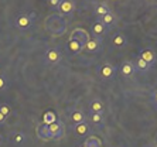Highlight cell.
Returning a JSON list of instances; mask_svg holds the SVG:
<instances>
[{
  "label": "cell",
  "mask_w": 157,
  "mask_h": 147,
  "mask_svg": "<svg viewBox=\"0 0 157 147\" xmlns=\"http://www.w3.org/2000/svg\"><path fill=\"white\" fill-rule=\"evenodd\" d=\"M156 109H157V105H156Z\"/></svg>",
  "instance_id": "cell-30"
},
{
  "label": "cell",
  "mask_w": 157,
  "mask_h": 147,
  "mask_svg": "<svg viewBox=\"0 0 157 147\" xmlns=\"http://www.w3.org/2000/svg\"><path fill=\"white\" fill-rule=\"evenodd\" d=\"M151 102H153L154 105H157V88L151 92Z\"/></svg>",
  "instance_id": "cell-26"
},
{
  "label": "cell",
  "mask_w": 157,
  "mask_h": 147,
  "mask_svg": "<svg viewBox=\"0 0 157 147\" xmlns=\"http://www.w3.org/2000/svg\"><path fill=\"white\" fill-rule=\"evenodd\" d=\"M72 130H74V133H75V136L84 137L89 133V123L85 120V122H82V123H79V125L72 126Z\"/></svg>",
  "instance_id": "cell-16"
},
{
  "label": "cell",
  "mask_w": 157,
  "mask_h": 147,
  "mask_svg": "<svg viewBox=\"0 0 157 147\" xmlns=\"http://www.w3.org/2000/svg\"><path fill=\"white\" fill-rule=\"evenodd\" d=\"M59 2H61V0H48L47 4L50 6V7H52V9H58Z\"/></svg>",
  "instance_id": "cell-25"
},
{
  "label": "cell",
  "mask_w": 157,
  "mask_h": 147,
  "mask_svg": "<svg viewBox=\"0 0 157 147\" xmlns=\"http://www.w3.org/2000/svg\"><path fill=\"white\" fill-rule=\"evenodd\" d=\"M110 10V7L108 6V3H105V2H101V3H95V6H94V14L96 16V18H101L103 17L105 14H108Z\"/></svg>",
  "instance_id": "cell-13"
},
{
  "label": "cell",
  "mask_w": 157,
  "mask_h": 147,
  "mask_svg": "<svg viewBox=\"0 0 157 147\" xmlns=\"http://www.w3.org/2000/svg\"><path fill=\"white\" fill-rule=\"evenodd\" d=\"M37 136L40 137L41 140H51V134H50L47 123H43V125H40L37 127Z\"/></svg>",
  "instance_id": "cell-19"
},
{
  "label": "cell",
  "mask_w": 157,
  "mask_h": 147,
  "mask_svg": "<svg viewBox=\"0 0 157 147\" xmlns=\"http://www.w3.org/2000/svg\"><path fill=\"white\" fill-rule=\"evenodd\" d=\"M47 126L50 134H51V139H61L64 134V127H62L61 122H51V123H47Z\"/></svg>",
  "instance_id": "cell-9"
},
{
  "label": "cell",
  "mask_w": 157,
  "mask_h": 147,
  "mask_svg": "<svg viewBox=\"0 0 157 147\" xmlns=\"http://www.w3.org/2000/svg\"><path fill=\"white\" fill-rule=\"evenodd\" d=\"M117 71L121 72V75L123 78H132V77H135V74H136L135 64L132 62V61H129V59L122 61L121 65L117 66Z\"/></svg>",
  "instance_id": "cell-4"
},
{
  "label": "cell",
  "mask_w": 157,
  "mask_h": 147,
  "mask_svg": "<svg viewBox=\"0 0 157 147\" xmlns=\"http://www.w3.org/2000/svg\"><path fill=\"white\" fill-rule=\"evenodd\" d=\"M58 11L61 16H72V13L75 11V2L61 0L58 6Z\"/></svg>",
  "instance_id": "cell-7"
},
{
  "label": "cell",
  "mask_w": 157,
  "mask_h": 147,
  "mask_svg": "<svg viewBox=\"0 0 157 147\" xmlns=\"http://www.w3.org/2000/svg\"><path fill=\"white\" fill-rule=\"evenodd\" d=\"M85 144H86L88 147H102V141H101L98 137H95V136L88 137L86 141H85Z\"/></svg>",
  "instance_id": "cell-22"
},
{
  "label": "cell",
  "mask_w": 157,
  "mask_h": 147,
  "mask_svg": "<svg viewBox=\"0 0 157 147\" xmlns=\"http://www.w3.org/2000/svg\"><path fill=\"white\" fill-rule=\"evenodd\" d=\"M108 31H109V30L106 28L99 20H95L91 27V33H92V36H94V38H99V40H103V36H106Z\"/></svg>",
  "instance_id": "cell-5"
},
{
  "label": "cell",
  "mask_w": 157,
  "mask_h": 147,
  "mask_svg": "<svg viewBox=\"0 0 157 147\" xmlns=\"http://www.w3.org/2000/svg\"><path fill=\"white\" fill-rule=\"evenodd\" d=\"M96 71H98V77L101 78L102 81H110V79L116 75L117 68L109 62H105V64H102V65H99Z\"/></svg>",
  "instance_id": "cell-1"
},
{
  "label": "cell",
  "mask_w": 157,
  "mask_h": 147,
  "mask_svg": "<svg viewBox=\"0 0 157 147\" xmlns=\"http://www.w3.org/2000/svg\"><path fill=\"white\" fill-rule=\"evenodd\" d=\"M71 38L72 40H77L78 43H81V44H86L88 41H89V38H91V36H89V33H88L86 30L84 28H75L71 33Z\"/></svg>",
  "instance_id": "cell-8"
},
{
  "label": "cell",
  "mask_w": 157,
  "mask_h": 147,
  "mask_svg": "<svg viewBox=\"0 0 157 147\" xmlns=\"http://www.w3.org/2000/svg\"><path fill=\"white\" fill-rule=\"evenodd\" d=\"M142 59H144L149 65H151L153 66L154 64H156V61H157V55H156V52L151 50V48H146V50H143L142 52H140V55H139Z\"/></svg>",
  "instance_id": "cell-12"
},
{
  "label": "cell",
  "mask_w": 157,
  "mask_h": 147,
  "mask_svg": "<svg viewBox=\"0 0 157 147\" xmlns=\"http://www.w3.org/2000/svg\"><path fill=\"white\" fill-rule=\"evenodd\" d=\"M68 116H70V122H71V125H79V123H82V122L86 120V118H85V115L84 112L81 109H72L68 113Z\"/></svg>",
  "instance_id": "cell-11"
},
{
  "label": "cell",
  "mask_w": 157,
  "mask_h": 147,
  "mask_svg": "<svg viewBox=\"0 0 157 147\" xmlns=\"http://www.w3.org/2000/svg\"><path fill=\"white\" fill-rule=\"evenodd\" d=\"M89 122H91L94 126H101L103 125V113H89Z\"/></svg>",
  "instance_id": "cell-21"
},
{
  "label": "cell",
  "mask_w": 157,
  "mask_h": 147,
  "mask_svg": "<svg viewBox=\"0 0 157 147\" xmlns=\"http://www.w3.org/2000/svg\"><path fill=\"white\" fill-rule=\"evenodd\" d=\"M89 113H103V109H105V105H103L102 99L95 98L89 102Z\"/></svg>",
  "instance_id": "cell-15"
},
{
  "label": "cell",
  "mask_w": 157,
  "mask_h": 147,
  "mask_svg": "<svg viewBox=\"0 0 157 147\" xmlns=\"http://www.w3.org/2000/svg\"><path fill=\"white\" fill-rule=\"evenodd\" d=\"M0 113L3 115L6 119H7L9 116L13 113V110H11V107L9 106L7 103H0Z\"/></svg>",
  "instance_id": "cell-23"
},
{
  "label": "cell",
  "mask_w": 157,
  "mask_h": 147,
  "mask_svg": "<svg viewBox=\"0 0 157 147\" xmlns=\"http://www.w3.org/2000/svg\"><path fill=\"white\" fill-rule=\"evenodd\" d=\"M102 48H103L102 47V40L91 37L89 41L84 45V51H88V52H91V54H95V52L102 51Z\"/></svg>",
  "instance_id": "cell-6"
},
{
  "label": "cell",
  "mask_w": 157,
  "mask_h": 147,
  "mask_svg": "<svg viewBox=\"0 0 157 147\" xmlns=\"http://www.w3.org/2000/svg\"><path fill=\"white\" fill-rule=\"evenodd\" d=\"M135 64V68H136V72H139V74H146L150 71V68H151V65H149V64L144 61V59H142L140 57H137L136 58V62Z\"/></svg>",
  "instance_id": "cell-18"
},
{
  "label": "cell",
  "mask_w": 157,
  "mask_h": 147,
  "mask_svg": "<svg viewBox=\"0 0 157 147\" xmlns=\"http://www.w3.org/2000/svg\"><path fill=\"white\" fill-rule=\"evenodd\" d=\"M0 144H3V136L0 134Z\"/></svg>",
  "instance_id": "cell-28"
},
{
  "label": "cell",
  "mask_w": 157,
  "mask_h": 147,
  "mask_svg": "<svg viewBox=\"0 0 157 147\" xmlns=\"http://www.w3.org/2000/svg\"><path fill=\"white\" fill-rule=\"evenodd\" d=\"M81 147H88V146H86V144H85V143H84V144H82V146H81Z\"/></svg>",
  "instance_id": "cell-29"
},
{
  "label": "cell",
  "mask_w": 157,
  "mask_h": 147,
  "mask_svg": "<svg viewBox=\"0 0 157 147\" xmlns=\"http://www.w3.org/2000/svg\"><path fill=\"white\" fill-rule=\"evenodd\" d=\"M7 86H9V81H7V78H6V75L0 74V92L7 89Z\"/></svg>",
  "instance_id": "cell-24"
},
{
  "label": "cell",
  "mask_w": 157,
  "mask_h": 147,
  "mask_svg": "<svg viewBox=\"0 0 157 147\" xmlns=\"http://www.w3.org/2000/svg\"><path fill=\"white\" fill-rule=\"evenodd\" d=\"M4 122H6V118H4L3 115L0 113V126H2V125H4Z\"/></svg>",
  "instance_id": "cell-27"
},
{
  "label": "cell",
  "mask_w": 157,
  "mask_h": 147,
  "mask_svg": "<svg viewBox=\"0 0 157 147\" xmlns=\"http://www.w3.org/2000/svg\"><path fill=\"white\" fill-rule=\"evenodd\" d=\"M96 20H99V21L102 23L108 30L112 28V27H115L116 26V23H117V17H116V14H115L113 11H109L108 14H105L103 17H101V18H96Z\"/></svg>",
  "instance_id": "cell-10"
},
{
  "label": "cell",
  "mask_w": 157,
  "mask_h": 147,
  "mask_svg": "<svg viewBox=\"0 0 157 147\" xmlns=\"http://www.w3.org/2000/svg\"><path fill=\"white\" fill-rule=\"evenodd\" d=\"M112 45H113L115 48H123L126 47V44H128V38H126V36L122 33H115L113 36H112Z\"/></svg>",
  "instance_id": "cell-14"
},
{
  "label": "cell",
  "mask_w": 157,
  "mask_h": 147,
  "mask_svg": "<svg viewBox=\"0 0 157 147\" xmlns=\"http://www.w3.org/2000/svg\"><path fill=\"white\" fill-rule=\"evenodd\" d=\"M10 140H11V141H13L14 144L20 146V144L26 143L27 137H26V134H24L23 132H13V133L10 134Z\"/></svg>",
  "instance_id": "cell-20"
},
{
  "label": "cell",
  "mask_w": 157,
  "mask_h": 147,
  "mask_svg": "<svg viewBox=\"0 0 157 147\" xmlns=\"http://www.w3.org/2000/svg\"><path fill=\"white\" fill-rule=\"evenodd\" d=\"M67 50H68V51H71L72 54H79V52L84 51V44L78 43L77 40L70 38V40H68V43H67Z\"/></svg>",
  "instance_id": "cell-17"
},
{
  "label": "cell",
  "mask_w": 157,
  "mask_h": 147,
  "mask_svg": "<svg viewBox=\"0 0 157 147\" xmlns=\"http://www.w3.org/2000/svg\"><path fill=\"white\" fill-rule=\"evenodd\" d=\"M34 20H36V16L34 14H27V13H21V14H18L17 18H16L14 21V26L17 27L18 30H29L30 27L33 26Z\"/></svg>",
  "instance_id": "cell-2"
},
{
  "label": "cell",
  "mask_w": 157,
  "mask_h": 147,
  "mask_svg": "<svg viewBox=\"0 0 157 147\" xmlns=\"http://www.w3.org/2000/svg\"><path fill=\"white\" fill-rule=\"evenodd\" d=\"M61 59H62V54L58 48H50L44 54V61L50 64V65H57V64L61 62Z\"/></svg>",
  "instance_id": "cell-3"
}]
</instances>
